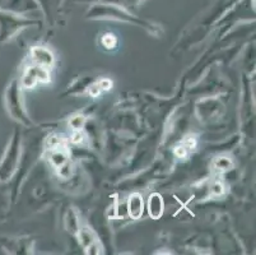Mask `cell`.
<instances>
[{
  "label": "cell",
  "instance_id": "obj_3",
  "mask_svg": "<svg viewBox=\"0 0 256 255\" xmlns=\"http://www.w3.org/2000/svg\"><path fill=\"white\" fill-rule=\"evenodd\" d=\"M28 20L18 17L16 14L0 11V41H6L12 37L20 28L30 25Z\"/></svg>",
  "mask_w": 256,
  "mask_h": 255
},
{
  "label": "cell",
  "instance_id": "obj_18",
  "mask_svg": "<svg viewBox=\"0 0 256 255\" xmlns=\"http://www.w3.org/2000/svg\"><path fill=\"white\" fill-rule=\"evenodd\" d=\"M100 86H101L102 91H108V90H111V87H112V82H111L110 79L104 78L100 81Z\"/></svg>",
  "mask_w": 256,
  "mask_h": 255
},
{
  "label": "cell",
  "instance_id": "obj_2",
  "mask_svg": "<svg viewBox=\"0 0 256 255\" xmlns=\"http://www.w3.org/2000/svg\"><path fill=\"white\" fill-rule=\"evenodd\" d=\"M20 135L16 134L4 154L3 160L0 162V181L8 180L16 171V167L18 165V157H20Z\"/></svg>",
  "mask_w": 256,
  "mask_h": 255
},
{
  "label": "cell",
  "instance_id": "obj_12",
  "mask_svg": "<svg viewBox=\"0 0 256 255\" xmlns=\"http://www.w3.org/2000/svg\"><path fill=\"white\" fill-rule=\"evenodd\" d=\"M69 124H70V126L73 128L74 130H80L83 126H84L86 118L83 115H76V116H74V118L70 119Z\"/></svg>",
  "mask_w": 256,
  "mask_h": 255
},
{
  "label": "cell",
  "instance_id": "obj_17",
  "mask_svg": "<svg viewBox=\"0 0 256 255\" xmlns=\"http://www.w3.org/2000/svg\"><path fill=\"white\" fill-rule=\"evenodd\" d=\"M70 140H72V143H74V144L82 143L83 140H84V134H83V133H80V130H76V133H74Z\"/></svg>",
  "mask_w": 256,
  "mask_h": 255
},
{
  "label": "cell",
  "instance_id": "obj_7",
  "mask_svg": "<svg viewBox=\"0 0 256 255\" xmlns=\"http://www.w3.org/2000/svg\"><path fill=\"white\" fill-rule=\"evenodd\" d=\"M128 212L130 217L134 219H139L143 214V198L140 194H132L128 202Z\"/></svg>",
  "mask_w": 256,
  "mask_h": 255
},
{
  "label": "cell",
  "instance_id": "obj_11",
  "mask_svg": "<svg viewBox=\"0 0 256 255\" xmlns=\"http://www.w3.org/2000/svg\"><path fill=\"white\" fill-rule=\"evenodd\" d=\"M214 167H216L217 171H228V170H231L234 167V162L228 157H218L214 161Z\"/></svg>",
  "mask_w": 256,
  "mask_h": 255
},
{
  "label": "cell",
  "instance_id": "obj_5",
  "mask_svg": "<svg viewBox=\"0 0 256 255\" xmlns=\"http://www.w3.org/2000/svg\"><path fill=\"white\" fill-rule=\"evenodd\" d=\"M37 82H41V83L50 82V72H48V68H44L41 65H34V67H31L26 70L22 79L23 87L32 88L34 87V84Z\"/></svg>",
  "mask_w": 256,
  "mask_h": 255
},
{
  "label": "cell",
  "instance_id": "obj_14",
  "mask_svg": "<svg viewBox=\"0 0 256 255\" xmlns=\"http://www.w3.org/2000/svg\"><path fill=\"white\" fill-rule=\"evenodd\" d=\"M188 153H190V152H188V149H186V147L184 146L182 143H181L180 146H178V147H176V148H174V154H176V156H178V158L188 157Z\"/></svg>",
  "mask_w": 256,
  "mask_h": 255
},
{
  "label": "cell",
  "instance_id": "obj_4",
  "mask_svg": "<svg viewBox=\"0 0 256 255\" xmlns=\"http://www.w3.org/2000/svg\"><path fill=\"white\" fill-rule=\"evenodd\" d=\"M20 91L17 87V82H13L10 84V87L6 90V106H8V111L16 120L20 121V123L28 124V119L26 116L24 111L22 109V104H20Z\"/></svg>",
  "mask_w": 256,
  "mask_h": 255
},
{
  "label": "cell",
  "instance_id": "obj_9",
  "mask_svg": "<svg viewBox=\"0 0 256 255\" xmlns=\"http://www.w3.org/2000/svg\"><path fill=\"white\" fill-rule=\"evenodd\" d=\"M79 237H80V244L83 245V247H86V249L88 250L93 249V246L96 244V238H94L93 233L90 232V230H88V228L80 230Z\"/></svg>",
  "mask_w": 256,
  "mask_h": 255
},
{
  "label": "cell",
  "instance_id": "obj_15",
  "mask_svg": "<svg viewBox=\"0 0 256 255\" xmlns=\"http://www.w3.org/2000/svg\"><path fill=\"white\" fill-rule=\"evenodd\" d=\"M212 194L214 196H220L224 194V186L220 182H216L213 186H212Z\"/></svg>",
  "mask_w": 256,
  "mask_h": 255
},
{
  "label": "cell",
  "instance_id": "obj_6",
  "mask_svg": "<svg viewBox=\"0 0 256 255\" xmlns=\"http://www.w3.org/2000/svg\"><path fill=\"white\" fill-rule=\"evenodd\" d=\"M31 56L37 65H41V67L48 68V69H50L54 65V55L48 49L41 48V46L32 48Z\"/></svg>",
  "mask_w": 256,
  "mask_h": 255
},
{
  "label": "cell",
  "instance_id": "obj_1",
  "mask_svg": "<svg viewBox=\"0 0 256 255\" xmlns=\"http://www.w3.org/2000/svg\"><path fill=\"white\" fill-rule=\"evenodd\" d=\"M88 17L90 18H111V20H118V21H126V22L136 23V25L142 26V27L146 28L148 31L153 32L157 35V27L150 25L146 21L139 20V18L134 17L130 13H128L124 9L118 8L116 6H110V4H97V6L92 7L88 12Z\"/></svg>",
  "mask_w": 256,
  "mask_h": 255
},
{
  "label": "cell",
  "instance_id": "obj_16",
  "mask_svg": "<svg viewBox=\"0 0 256 255\" xmlns=\"http://www.w3.org/2000/svg\"><path fill=\"white\" fill-rule=\"evenodd\" d=\"M101 92H104V91H102L101 86H100V82L94 83L92 87L90 88V95L92 96V97H98V96L101 95Z\"/></svg>",
  "mask_w": 256,
  "mask_h": 255
},
{
  "label": "cell",
  "instance_id": "obj_10",
  "mask_svg": "<svg viewBox=\"0 0 256 255\" xmlns=\"http://www.w3.org/2000/svg\"><path fill=\"white\" fill-rule=\"evenodd\" d=\"M118 37L114 34H110V32H108V34H104V36L101 37V44L106 50H115L116 46H118Z\"/></svg>",
  "mask_w": 256,
  "mask_h": 255
},
{
  "label": "cell",
  "instance_id": "obj_13",
  "mask_svg": "<svg viewBox=\"0 0 256 255\" xmlns=\"http://www.w3.org/2000/svg\"><path fill=\"white\" fill-rule=\"evenodd\" d=\"M182 144L186 147V149H188V152L194 151L195 147H196V138L192 137V135H188V137H186L185 139H184Z\"/></svg>",
  "mask_w": 256,
  "mask_h": 255
},
{
  "label": "cell",
  "instance_id": "obj_8",
  "mask_svg": "<svg viewBox=\"0 0 256 255\" xmlns=\"http://www.w3.org/2000/svg\"><path fill=\"white\" fill-rule=\"evenodd\" d=\"M148 210L152 218L158 219L164 213V200L160 194H152L148 200Z\"/></svg>",
  "mask_w": 256,
  "mask_h": 255
}]
</instances>
